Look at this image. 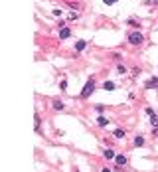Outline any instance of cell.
<instances>
[{
	"mask_svg": "<svg viewBox=\"0 0 158 172\" xmlns=\"http://www.w3.org/2000/svg\"><path fill=\"white\" fill-rule=\"evenodd\" d=\"M115 137H117V139H123V137H125V131H123V129H117V131H115Z\"/></svg>",
	"mask_w": 158,
	"mask_h": 172,
	"instance_id": "8fae6325",
	"label": "cell"
},
{
	"mask_svg": "<svg viewBox=\"0 0 158 172\" xmlns=\"http://www.w3.org/2000/svg\"><path fill=\"white\" fill-rule=\"evenodd\" d=\"M85 46H87V42H85V40H79V42L75 44V50L81 51V50H85Z\"/></svg>",
	"mask_w": 158,
	"mask_h": 172,
	"instance_id": "8992f818",
	"label": "cell"
},
{
	"mask_svg": "<svg viewBox=\"0 0 158 172\" xmlns=\"http://www.w3.org/2000/svg\"><path fill=\"white\" fill-rule=\"evenodd\" d=\"M117 71H119L121 75H123V73H126V69H125V67H123V65H119V67H117Z\"/></svg>",
	"mask_w": 158,
	"mask_h": 172,
	"instance_id": "9a60e30c",
	"label": "cell"
},
{
	"mask_svg": "<svg viewBox=\"0 0 158 172\" xmlns=\"http://www.w3.org/2000/svg\"><path fill=\"white\" fill-rule=\"evenodd\" d=\"M63 107H65V105H63V103H61L60 99H55V101H54V109H55V111H61Z\"/></svg>",
	"mask_w": 158,
	"mask_h": 172,
	"instance_id": "52a82bcc",
	"label": "cell"
},
{
	"mask_svg": "<svg viewBox=\"0 0 158 172\" xmlns=\"http://www.w3.org/2000/svg\"><path fill=\"white\" fill-rule=\"evenodd\" d=\"M60 89H61V91H65V89H67V81H65V79H61V83H60Z\"/></svg>",
	"mask_w": 158,
	"mask_h": 172,
	"instance_id": "5bb4252c",
	"label": "cell"
},
{
	"mask_svg": "<svg viewBox=\"0 0 158 172\" xmlns=\"http://www.w3.org/2000/svg\"><path fill=\"white\" fill-rule=\"evenodd\" d=\"M69 36H71L69 28H61V30H60V38H61V40H65V38H69Z\"/></svg>",
	"mask_w": 158,
	"mask_h": 172,
	"instance_id": "5b68a950",
	"label": "cell"
},
{
	"mask_svg": "<svg viewBox=\"0 0 158 172\" xmlns=\"http://www.w3.org/2000/svg\"><path fill=\"white\" fill-rule=\"evenodd\" d=\"M142 144H144V139H142V137H136V139H134V146H142Z\"/></svg>",
	"mask_w": 158,
	"mask_h": 172,
	"instance_id": "4fadbf2b",
	"label": "cell"
},
{
	"mask_svg": "<svg viewBox=\"0 0 158 172\" xmlns=\"http://www.w3.org/2000/svg\"><path fill=\"white\" fill-rule=\"evenodd\" d=\"M97 121H99V125H101V127H107V125H109V119H107V117H99Z\"/></svg>",
	"mask_w": 158,
	"mask_h": 172,
	"instance_id": "30bf717a",
	"label": "cell"
},
{
	"mask_svg": "<svg viewBox=\"0 0 158 172\" xmlns=\"http://www.w3.org/2000/svg\"><path fill=\"white\" fill-rule=\"evenodd\" d=\"M103 172H111V170H109V168H103Z\"/></svg>",
	"mask_w": 158,
	"mask_h": 172,
	"instance_id": "ac0fdd59",
	"label": "cell"
},
{
	"mask_svg": "<svg viewBox=\"0 0 158 172\" xmlns=\"http://www.w3.org/2000/svg\"><path fill=\"white\" fill-rule=\"evenodd\" d=\"M154 87H158V77H152L146 81V89H154Z\"/></svg>",
	"mask_w": 158,
	"mask_h": 172,
	"instance_id": "277c9868",
	"label": "cell"
},
{
	"mask_svg": "<svg viewBox=\"0 0 158 172\" xmlns=\"http://www.w3.org/2000/svg\"><path fill=\"white\" fill-rule=\"evenodd\" d=\"M93 89H95V79H89L87 83H85V87H83V91H81V97H83V99H87L89 95L93 93Z\"/></svg>",
	"mask_w": 158,
	"mask_h": 172,
	"instance_id": "6da1fadb",
	"label": "cell"
},
{
	"mask_svg": "<svg viewBox=\"0 0 158 172\" xmlns=\"http://www.w3.org/2000/svg\"><path fill=\"white\" fill-rule=\"evenodd\" d=\"M148 4H158V0H148Z\"/></svg>",
	"mask_w": 158,
	"mask_h": 172,
	"instance_id": "e0dca14e",
	"label": "cell"
},
{
	"mask_svg": "<svg viewBox=\"0 0 158 172\" xmlns=\"http://www.w3.org/2000/svg\"><path fill=\"white\" fill-rule=\"evenodd\" d=\"M103 154H105V158H117V156H115V150H111V148H107Z\"/></svg>",
	"mask_w": 158,
	"mask_h": 172,
	"instance_id": "9c48e42d",
	"label": "cell"
},
{
	"mask_svg": "<svg viewBox=\"0 0 158 172\" xmlns=\"http://www.w3.org/2000/svg\"><path fill=\"white\" fill-rule=\"evenodd\" d=\"M142 40H144V38H142V34H140V32H132L131 36H129V42H131L132 46H138V44H142Z\"/></svg>",
	"mask_w": 158,
	"mask_h": 172,
	"instance_id": "7a4b0ae2",
	"label": "cell"
},
{
	"mask_svg": "<svg viewBox=\"0 0 158 172\" xmlns=\"http://www.w3.org/2000/svg\"><path fill=\"white\" fill-rule=\"evenodd\" d=\"M113 2H115V0H105V4H107V6H111Z\"/></svg>",
	"mask_w": 158,
	"mask_h": 172,
	"instance_id": "2e32d148",
	"label": "cell"
},
{
	"mask_svg": "<svg viewBox=\"0 0 158 172\" xmlns=\"http://www.w3.org/2000/svg\"><path fill=\"white\" fill-rule=\"evenodd\" d=\"M103 89H105V91H113V89H115V83H113V81H105Z\"/></svg>",
	"mask_w": 158,
	"mask_h": 172,
	"instance_id": "ba28073f",
	"label": "cell"
},
{
	"mask_svg": "<svg viewBox=\"0 0 158 172\" xmlns=\"http://www.w3.org/2000/svg\"><path fill=\"white\" fill-rule=\"evenodd\" d=\"M117 164H119V166L126 164V156H117Z\"/></svg>",
	"mask_w": 158,
	"mask_h": 172,
	"instance_id": "7c38bea8",
	"label": "cell"
},
{
	"mask_svg": "<svg viewBox=\"0 0 158 172\" xmlns=\"http://www.w3.org/2000/svg\"><path fill=\"white\" fill-rule=\"evenodd\" d=\"M146 115L150 117V123H152V127H154V129H158V115H154L152 109H146Z\"/></svg>",
	"mask_w": 158,
	"mask_h": 172,
	"instance_id": "3957f363",
	"label": "cell"
}]
</instances>
